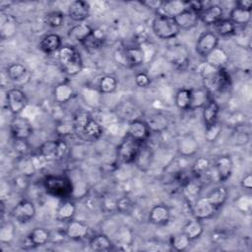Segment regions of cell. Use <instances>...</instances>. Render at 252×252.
I'll use <instances>...</instances> for the list:
<instances>
[{"label": "cell", "instance_id": "cell-13", "mask_svg": "<svg viewBox=\"0 0 252 252\" xmlns=\"http://www.w3.org/2000/svg\"><path fill=\"white\" fill-rule=\"evenodd\" d=\"M218 209H216L206 197H198L194 201V205L192 207V213H193V218L204 220L211 219L214 215L215 212Z\"/></svg>", "mask_w": 252, "mask_h": 252}, {"label": "cell", "instance_id": "cell-56", "mask_svg": "<svg viewBox=\"0 0 252 252\" xmlns=\"http://www.w3.org/2000/svg\"><path fill=\"white\" fill-rule=\"evenodd\" d=\"M142 5L146 6L147 8L149 9H154L156 10V12L159 9V7L161 6L162 4V1H157V0H149V1H144V2H141Z\"/></svg>", "mask_w": 252, "mask_h": 252}, {"label": "cell", "instance_id": "cell-1", "mask_svg": "<svg viewBox=\"0 0 252 252\" xmlns=\"http://www.w3.org/2000/svg\"><path fill=\"white\" fill-rule=\"evenodd\" d=\"M43 188L48 195L65 200L74 194V184L71 178L65 175L49 174L43 179Z\"/></svg>", "mask_w": 252, "mask_h": 252}, {"label": "cell", "instance_id": "cell-37", "mask_svg": "<svg viewBox=\"0 0 252 252\" xmlns=\"http://www.w3.org/2000/svg\"><path fill=\"white\" fill-rule=\"evenodd\" d=\"M252 10H245L234 6L229 12V20L235 26H247L251 21Z\"/></svg>", "mask_w": 252, "mask_h": 252}, {"label": "cell", "instance_id": "cell-24", "mask_svg": "<svg viewBox=\"0 0 252 252\" xmlns=\"http://www.w3.org/2000/svg\"><path fill=\"white\" fill-rule=\"evenodd\" d=\"M202 115L205 128H208L218 122V115L220 112V105L218 101L211 95L208 102L202 108Z\"/></svg>", "mask_w": 252, "mask_h": 252}, {"label": "cell", "instance_id": "cell-52", "mask_svg": "<svg viewBox=\"0 0 252 252\" xmlns=\"http://www.w3.org/2000/svg\"><path fill=\"white\" fill-rule=\"evenodd\" d=\"M29 140H14L13 147L14 150L20 155V156H27L30 153L31 146L28 142Z\"/></svg>", "mask_w": 252, "mask_h": 252}, {"label": "cell", "instance_id": "cell-55", "mask_svg": "<svg viewBox=\"0 0 252 252\" xmlns=\"http://www.w3.org/2000/svg\"><path fill=\"white\" fill-rule=\"evenodd\" d=\"M250 140V136L247 132H236L232 135V142L234 145L243 146L248 144Z\"/></svg>", "mask_w": 252, "mask_h": 252}, {"label": "cell", "instance_id": "cell-51", "mask_svg": "<svg viewBox=\"0 0 252 252\" xmlns=\"http://www.w3.org/2000/svg\"><path fill=\"white\" fill-rule=\"evenodd\" d=\"M30 185V177L19 173L14 179H13V187L19 191V192H24L29 188Z\"/></svg>", "mask_w": 252, "mask_h": 252}, {"label": "cell", "instance_id": "cell-32", "mask_svg": "<svg viewBox=\"0 0 252 252\" xmlns=\"http://www.w3.org/2000/svg\"><path fill=\"white\" fill-rule=\"evenodd\" d=\"M227 197H228V190L225 186H222V185L213 188L206 195V198L208 199V201L216 209H219L220 207L223 206L227 200Z\"/></svg>", "mask_w": 252, "mask_h": 252}, {"label": "cell", "instance_id": "cell-6", "mask_svg": "<svg viewBox=\"0 0 252 252\" xmlns=\"http://www.w3.org/2000/svg\"><path fill=\"white\" fill-rule=\"evenodd\" d=\"M9 130L14 140H29L33 133L31 121L20 114L13 116L9 123Z\"/></svg>", "mask_w": 252, "mask_h": 252}, {"label": "cell", "instance_id": "cell-43", "mask_svg": "<svg viewBox=\"0 0 252 252\" xmlns=\"http://www.w3.org/2000/svg\"><path fill=\"white\" fill-rule=\"evenodd\" d=\"M16 234V228L11 220L2 221L0 228V242L4 244H9L12 242Z\"/></svg>", "mask_w": 252, "mask_h": 252}, {"label": "cell", "instance_id": "cell-21", "mask_svg": "<svg viewBox=\"0 0 252 252\" xmlns=\"http://www.w3.org/2000/svg\"><path fill=\"white\" fill-rule=\"evenodd\" d=\"M223 10L218 4H210L200 14V21L207 26H214L222 19Z\"/></svg>", "mask_w": 252, "mask_h": 252}, {"label": "cell", "instance_id": "cell-49", "mask_svg": "<svg viewBox=\"0 0 252 252\" xmlns=\"http://www.w3.org/2000/svg\"><path fill=\"white\" fill-rule=\"evenodd\" d=\"M115 210L119 212L120 214L124 215H129L133 212L134 210V204L132 201L127 198V197H121L116 200V205H115Z\"/></svg>", "mask_w": 252, "mask_h": 252}, {"label": "cell", "instance_id": "cell-5", "mask_svg": "<svg viewBox=\"0 0 252 252\" xmlns=\"http://www.w3.org/2000/svg\"><path fill=\"white\" fill-rule=\"evenodd\" d=\"M166 58L169 63L177 70L184 71L190 63L189 51L183 44H173L166 49Z\"/></svg>", "mask_w": 252, "mask_h": 252}, {"label": "cell", "instance_id": "cell-4", "mask_svg": "<svg viewBox=\"0 0 252 252\" xmlns=\"http://www.w3.org/2000/svg\"><path fill=\"white\" fill-rule=\"evenodd\" d=\"M68 144L63 139L45 141L38 148V155L47 161L61 160L68 155Z\"/></svg>", "mask_w": 252, "mask_h": 252}, {"label": "cell", "instance_id": "cell-26", "mask_svg": "<svg viewBox=\"0 0 252 252\" xmlns=\"http://www.w3.org/2000/svg\"><path fill=\"white\" fill-rule=\"evenodd\" d=\"M186 8V1H162L161 6L157 11V15L175 18Z\"/></svg>", "mask_w": 252, "mask_h": 252}, {"label": "cell", "instance_id": "cell-2", "mask_svg": "<svg viewBox=\"0 0 252 252\" xmlns=\"http://www.w3.org/2000/svg\"><path fill=\"white\" fill-rule=\"evenodd\" d=\"M58 63L61 71L73 77L78 75L83 69V59L80 52L71 45H63L58 51Z\"/></svg>", "mask_w": 252, "mask_h": 252}, {"label": "cell", "instance_id": "cell-29", "mask_svg": "<svg viewBox=\"0 0 252 252\" xmlns=\"http://www.w3.org/2000/svg\"><path fill=\"white\" fill-rule=\"evenodd\" d=\"M77 211V207L74 201L70 199H65L61 202L56 210V218L60 221H69L74 219Z\"/></svg>", "mask_w": 252, "mask_h": 252}, {"label": "cell", "instance_id": "cell-34", "mask_svg": "<svg viewBox=\"0 0 252 252\" xmlns=\"http://www.w3.org/2000/svg\"><path fill=\"white\" fill-rule=\"evenodd\" d=\"M211 94L208 90L204 87L191 89V103L189 110H195L199 108H203L204 105L208 102Z\"/></svg>", "mask_w": 252, "mask_h": 252}, {"label": "cell", "instance_id": "cell-44", "mask_svg": "<svg viewBox=\"0 0 252 252\" xmlns=\"http://www.w3.org/2000/svg\"><path fill=\"white\" fill-rule=\"evenodd\" d=\"M191 240L181 231L170 237L169 245L175 251H185L190 246Z\"/></svg>", "mask_w": 252, "mask_h": 252}, {"label": "cell", "instance_id": "cell-9", "mask_svg": "<svg viewBox=\"0 0 252 252\" xmlns=\"http://www.w3.org/2000/svg\"><path fill=\"white\" fill-rule=\"evenodd\" d=\"M7 108L13 115H19L28 105V97L25 92L19 88H12L6 94Z\"/></svg>", "mask_w": 252, "mask_h": 252}, {"label": "cell", "instance_id": "cell-18", "mask_svg": "<svg viewBox=\"0 0 252 252\" xmlns=\"http://www.w3.org/2000/svg\"><path fill=\"white\" fill-rule=\"evenodd\" d=\"M145 122L151 133H162L169 126V118L162 112H154L147 116Z\"/></svg>", "mask_w": 252, "mask_h": 252}, {"label": "cell", "instance_id": "cell-8", "mask_svg": "<svg viewBox=\"0 0 252 252\" xmlns=\"http://www.w3.org/2000/svg\"><path fill=\"white\" fill-rule=\"evenodd\" d=\"M36 209L31 200L22 199L12 209L11 216L19 223H28L35 217Z\"/></svg>", "mask_w": 252, "mask_h": 252}, {"label": "cell", "instance_id": "cell-41", "mask_svg": "<svg viewBox=\"0 0 252 252\" xmlns=\"http://www.w3.org/2000/svg\"><path fill=\"white\" fill-rule=\"evenodd\" d=\"M18 169L19 172L22 174H25L29 177L34 174L36 170L35 162L32 157H30L29 155L27 156H20V158L18 159Z\"/></svg>", "mask_w": 252, "mask_h": 252}, {"label": "cell", "instance_id": "cell-25", "mask_svg": "<svg viewBox=\"0 0 252 252\" xmlns=\"http://www.w3.org/2000/svg\"><path fill=\"white\" fill-rule=\"evenodd\" d=\"M106 40L104 32L101 29H93L91 34L84 40L82 45L89 51L100 49Z\"/></svg>", "mask_w": 252, "mask_h": 252}, {"label": "cell", "instance_id": "cell-35", "mask_svg": "<svg viewBox=\"0 0 252 252\" xmlns=\"http://www.w3.org/2000/svg\"><path fill=\"white\" fill-rule=\"evenodd\" d=\"M124 48H125V54H126L129 68H135L144 64L145 55L140 45L126 46Z\"/></svg>", "mask_w": 252, "mask_h": 252}, {"label": "cell", "instance_id": "cell-23", "mask_svg": "<svg viewBox=\"0 0 252 252\" xmlns=\"http://www.w3.org/2000/svg\"><path fill=\"white\" fill-rule=\"evenodd\" d=\"M174 19H175L179 29L185 30V31L195 28L200 21L199 14L192 11L189 8H186L184 11H182L180 14H178Z\"/></svg>", "mask_w": 252, "mask_h": 252}, {"label": "cell", "instance_id": "cell-48", "mask_svg": "<svg viewBox=\"0 0 252 252\" xmlns=\"http://www.w3.org/2000/svg\"><path fill=\"white\" fill-rule=\"evenodd\" d=\"M184 193L187 198L191 200H196L198 197H200V192H201V186L199 185L198 182L194 180H189L184 186Z\"/></svg>", "mask_w": 252, "mask_h": 252}, {"label": "cell", "instance_id": "cell-47", "mask_svg": "<svg viewBox=\"0 0 252 252\" xmlns=\"http://www.w3.org/2000/svg\"><path fill=\"white\" fill-rule=\"evenodd\" d=\"M1 23V36L3 38L10 37L16 32V21L13 17L8 16L5 19L2 18Z\"/></svg>", "mask_w": 252, "mask_h": 252}, {"label": "cell", "instance_id": "cell-14", "mask_svg": "<svg viewBox=\"0 0 252 252\" xmlns=\"http://www.w3.org/2000/svg\"><path fill=\"white\" fill-rule=\"evenodd\" d=\"M102 132L103 130L101 125L90 116L84 126L78 131L77 135L86 141L94 142L101 137Z\"/></svg>", "mask_w": 252, "mask_h": 252}, {"label": "cell", "instance_id": "cell-46", "mask_svg": "<svg viewBox=\"0 0 252 252\" xmlns=\"http://www.w3.org/2000/svg\"><path fill=\"white\" fill-rule=\"evenodd\" d=\"M210 168H211V160L208 158L201 157L194 161L192 165V172L197 176H201L207 173Z\"/></svg>", "mask_w": 252, "mask_h": 252}, {"label": "cell", "instance_id": "cell-40", "mask_svg": "<svg viewBox=\"0 0 252 252\" xmlns=\"http://www.w3.org/2000/svg\"><path fill=\"white\" fill-rule=\"evenodd\" d=\"M7 77L10 81L18 83L28 75V69L21 63H12L7 67Z\"/></svg>", "mask_w": 252, "mask_h": 252}, {"label": "cell", "instance_id": "cell-16", "mask_svg": "<svg viewBox=\"0 0 252 252\" xmlns=\"http://www.w3.org/2000/svg\"><path fill=\"white\" fill-rule=\"evenodd\" d=\"M89 234V225L82 221L77 220H71L67 221L66 228H65V235L75 241L82 240L86 238Z\"/></svg>", "mask_w": 252, "mask_h": 252}, {"label": "cell", "instance_id": "cell-31", "mask_svg": "<svg viewBox=\"0 0 252 252\" xmlns=\"http://www.w3.org/2000/svg\"><path fill=\"white\" fill-rule=\"evenodd\" d=\"M89 245L93 251L104 252V251L112 250L114 243L106 234L98 233L92 236V238L90 239Z\"/></svg>", "mask_w": 252, "mask_h": 252}, {"label": "cell", "instance_id": "cell-15", "mask_svg": "<svg viewBox=\"0 0 252 252\" xmlns=\"http://www.w3.org/2000/svg\"><path fill=\"white\" fill-rule=\"evenodd\" d=\"M50 232L46 228L37 226L31 230V232L25 237V242L29 249H32L47 244L50 240Z\"/></svg>", "mask_w": 252, "mask_h": 252}, {"label": "cell", "instance_id": "cell-30", "mask_svg": "<svg viewBox=\"0 0 252 252\" xmlns=\"http://www.w3.org/2000/svg\"><path fill=\"white\" fill-rule=\"evenodd\" d=\"M205 62L216 69H222L228 63V55L223 48L218 46L205 58Z\"/></svg>", "mask_w": 252, "mask_h": 252}, {"label": "cell", "instance_id": "cell-12", "mask_svg": "<svg viewBox=\"0 0 252 252\" xmlns=\"http://www.w3.org/2000/svg\"><path fill=\"white\" fill-rule=\"evenodd\" d=\"M67 14L72 21L83 23L90 17L91 6L87 1L76 0L69 4Z\"/></svg>", "mask_w": 252, "mask_h": 252}, {"label": "cell", "instance_id": "cell-50", "mask_svg": "<svg viewBox=\"0 0 252 252\" xmlns=\"http://www.w3.org/2000/svg\"><path fill=\"white\" fill-rule=\"evenodd\" d=\"M220 133H221V126L218 122H216L212 126L205 128L204 136L208 143H214L220 137Z\"/></svg>", "mask_w": 252, "mask_h": 252}, {"label": "cell", "instance_id": "cell-58", "mask_svg": "<svg viewBox=\"0 0 252 252\" xmlns=\"http://www.w3.org/2000/svg\"><path fill=\"white\" fill-rule=\"evenodd\" d=\"M235 6L245 9V10H252V2L250 0H240L235 2Z\"/></svg>", "mask_w": 252, "mask_h": 252}, {"label": "cell", "instance_id": "cell-20", "mask_svg": "<svg viewBox=\"0 0 252 252\" xmlns=\"http://www.w3.org/2000/svg\"><path fill=\"white\" fill-rule=\"evenodd\" d=\"M148 220L152 224L165 225L170 220V210L164 204H157L150 210Z\"/></svg>", "mask_w": 252, "mask_h": 252}, {"label": "cell", "instance_id": "cell-11", "mask_svg": "<svg viewBox=\"0 0 252 252\" xmlns=\"http://www.w3.org/2000/svg\"><path fill=\"white\" fill-rule=\"evenodd\" d=\"M151 131L148 128L145 120L138 118L129 121L127 126V134L126 136L134 139L140 143H146L147 140L151 136Z\"/></svg>", "mask_w": 252, "mask_h": 252}, {"label": "cell", "instance_id": "cell-28", "mask_svg": "<svg viewBox=\"0 0 252 252\" xmlns=\"http://www.w3.org/2000/svg\"><path fill=\"white\" fill-rule=\"evenodd\" d=\"M153 157H154V155H153L152 149L149 146H147L145 143H143L140 147V150L138 152V155L136 157L134 164L140 170L147 171L152 164Z\"/></svg>", "mask_w": 252, "mask_h": 252}, {"label": "cell", "instance_id": "cell-36", "mask_svg": "<svg viewBox=\"0 0 252 252\" xmlns=\"http://www.w3.org/2000/svg\"><path fill=\"white\" fill-rule=\"evenodd\" d=\"M182 232L191 240L194 241L198 238L201 237V235L204 232V225L202 223V220H197L195 218H193L192 220H188L183 228H182Z\"/></svg>", "mask_w": 252, "mask_h": 252}, {"label": "cell", "instance_id": "cell-38", "mask_svg": "<svg viewBox=\"0 0 252 252\" xmlns=\"http://www.w3.org/2000/svg\"><path fill=\"white\" fill-rule=\"evenodd\" d=\"M215 33L218 36H231L236 34V26L229 19H221L216 25L213 26Z\"/></svg>", "mask_w": 252, "mask_h": 252}, {"label": "cell", "instance_id": "cell-45", "mask_svg": "<svg viewBox=\"0 0 252 252\" xmlns=\"http://www.w3.org/2000/svg\"><path fill=\"white\" fill-rule=\"evenodd\" d=\"M64 20L65 16L61 11H50L44 16V23L52 29L60 28L64 24Z\"/></svg>", "mask_w": 252, "mask_h": 252}, {"label": "cell", "instance_id": "cell-3", "mask_svg": "<svg viewBox=\"0 0 252 252\" xmlns=\"http://www.w3.org/2000/svg\"><path fill=\"white\" fill-rule=\"evenodd\" d=\"M152 30L158 38L164 40L176 37L181 31L174 18L160 15H157L153 20Z\"/></svg>", "mask_w": 252, "mask_h": 252}, {"label": "cell", "instance_id": "cell-53", "mask_svg": "<svg viewBox=\"0 0 252 252\" xmlns=\"http://www.w3.org/2000/svg\"><path fill=\"white\" fill-rule=\"evenodd\" d=\"M134 81H135V84L137 87L141 88V89H146V88H149L151 83H152V80H151V77L145 73V72H138L136 75H135V78H134Z\"/></svg>", "mask_w": 252, "mask_h": 252}, {"label": "cell", "instance_id": "cell-27", "mask_svg": "<svg viewBox=\"0 0 252 252\" xmlns=\"http://www.w3.org/2000/svg\"><path fill=\"white\" fill-rule=\"evenodd\" d=\"M74 95L72 86L66 82L57 84L53 89V99L58 104H65L69 102Z\"/></svg>", "mask_w": 252, "mask_h": 252}, {"label": "cell", "instance_id": "cell-33", "mask_svg": "<svg viewBox=\"0 0 252 252\" xmlns=\"http://www.w3.org/2000/svg\"><path fill=\"white\" fill-rule=\"evenodd\" d=\"M92 31H93V28H91L89 25L84 23H79L72 26L68 30L67 34L70 39L82 44L84 40L91 34Z\"/></svg>", "mask_w": 252, "mask_h": 252}, {"label": "cell", "instance_id": "cell-19", "mask_svg": "<svg viewBox=\"0 0 252 252\" xmlns=\"http://www.w3.org/2000/svg\"><path fill=\"white\" fill-rule=\"evenodd\" d=\"M198 142L192 134H185L181 136L177 142V151L181 157H192L198 152Z\"/></svg>", "mask_w": 252, "mask_h": 252}, {"label": "cell", "instance_id": "cell-57", "mask_svg": "<svg viewBox=\"0 0 252 252\" xmlns=\"http://www.w3.org/2000/svg\"><path fill=\"white\" fill-rule=\"evenodd\" d=\"M241 187L246 190H251L252 188V175L251 173H247L242 179H241Z\"/></svg>", "mask_w": 252, "mask_h": 252}, {"label": "cell", "instance_id": "cell-7", "mask_svg": "<svg viewBox=\"0 0 252 252\" xmlns=\"http://www.w3.org/2000/svg\"><path fill=\"white\" fill-rule=\"evenodd\" d=\"M142 144L126 136L117 147V158L119 161L126 164L134 163Z\"/></svg>", "mask_w": 252, "mask_h": 252}, {"label": "cell", "instance_id": "cell-22", "mask_svg": "<svg viewBox=\"0 0 252 252\" xmlns=\"http://www.w3.org/2000/svg\"><path fill=\"white\" fill-rule=\"evenodd\" d=\"M62 38L57 33L45 34L39 41L38 47L45 54H52L58 52L62 47Z\"/></svg>", "mask_w": 252, "mask_h": 252}, {"label": "cell", "instance_id": "cell-42", "mask_svg": "<svg viewBox=\"0 0 252 252\" xmlns=\"http://www.w3.org/2000/svg\"><path fill=\"white\" fill-rule=\"evenodd\" d=\"M117 79L111 75H104L98 81V91L100 94H108L115 92L117 89Z\"/></svg>", "mask_w": 252, "mask_h": 252}, {"label": "cell", "instance_id": "cell-10", "mask_svg": "<svg viewBox=\"0 0 252 252\" xmlns=\"http://www.w3.org/2000/svg\"><path fill=\"white\" fill-rule=\"evenodd\" d=\"M219 41L220 37L214 32H204L199 35L196 41L195 50L200 57L205 59L215 48L219 46Z\"/></svg>", "mask_w": 252, "mask_h": 252}, {"label": "cell", "instance_id": "cell-39", "mask_svg": "<svg viewBox=\"0 0 252 252\" xmlns=\"http://www.w3.org/2000/svg\"><path fill=\"white\" fill-rule=\"evenodd\" d=\"M174 103L180 110H189L191 103V89H179L175 94Z\"/></svg>", "mask_w": 252, "mask_h": 252}, {"label": "cell", "instance_id": "cell-17", "mask_svg": "<svg viewBox=\"0 0 252 252\" xmlns=\"http://www.w3.org/2000/svg\"><path fill=\"white\" fill-rule=\"evenodd\" d=\"M215 169L220 182H225L229 179L233 170V161L230 156L223 155L219 157L215 162Z\"/></svg>", "mask_w": 252, "mask_h": 252}, {"label": "cell", "instance_id": "cell-54", "mask_svg": "<svg viewBox=\"0 0 252 252\" xmlns=\"http://www.w3.org/2000/svg\"><path fill=\"white\" fill-rule=\"evenodd\" d=\"M113 57L115 62L123 67V68H129L128 66V62H127V58H126V54H125V48L124 47H119L117 49H115L114 53H113Z\"/></svg>", "mask_w": 252, "mask_h": 252}]
</instances>
